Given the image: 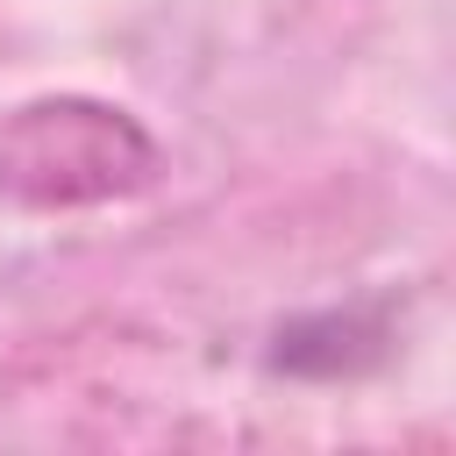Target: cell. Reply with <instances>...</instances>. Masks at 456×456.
Segmentation results:
<instances>
[{
	"instance_id": "cell-1",
	"label": "cell",
	"mask_w": 456,
	"mask_h": 456,
	"mask_svg": "<svg viewBox=\"0 0 456 456\" xmlns=\"http://www.w3.org/2000/svg\"><path fill=\"white\" fill-rule=\"evenodd\" d=\"M150 171V142L86 100H43L0 121V192L14 200H107Z\"/></svg>"
}]
</instances>
